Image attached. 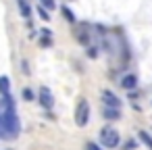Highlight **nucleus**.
I'll return each mask as SVG.
<instances>
[{"instance_id": "obj_1", "label": "nucleus", "mask_w": 152, "mask_h": 150, "mask_svg": "<svg viewBox=\"0 0 152 150\" xmlns=\"http://www.w3.org/2000/svg\"><path fill=\"white\" fill-rule=\"evenodd\" d=\"M100 142L106 148H117L119 142H121V135H119V131L115 127H102L100 129Z\"/></svg>"}, {"instance_id": "obj_2", "label": "nucleus", "mask_w": 152, "mask_h": 150, "mask_svg": "<svg viewBox=\"0 0 152 150\" xmlns=\"http://www.w3.org/2000/svg\"><path fill=\"white\" fill-rule=\"evenodd\" d=\"M88 121H90V104H88V100H79L77 108H75V123L79 127H86Z\"/></svg>"}, {"instance_id": "obj_3", "label": "nucleus", "mask_w": 152, "mask_h": 150, "mask_svg": "<svg viewBox=\"0 0 152 150\" xmlns=\"http://www.w3.org/2000/svg\"><path fill=\"white\" fill-rule=\"evenodd\" d=\"M102 102L108 108H121V100L110 92V90H102Z\"/></svg>"}, {"instance_id": "obj_4", "label": "nucleus", "mask_w": 152, "mask_h": 150, "mask_svg": "<svg viewBox=\"0 0 152 150\" xmlns=\"http://www.w3.org/2000/svg\"><path fill=\"white\" fill-rule=\"evenodd\" d=\"M40 104L44 106V108H52V104H54V98H52V92L44 86V88H40Z\"/></svg>"}, {"instance_id": "obj_5", "label": "nucleus", "mask_w": 152, "mask_h": 150, "mask_svg": "<svg viewBox=\"0 0 152 150\" xmlns=\"http://www.w3.org/2000/svg\"><path fill=\"white\" fill-rule=\"evenodd\" d=\"M121 86H123L125 90H133V88L137 86V77H135L133 73H129V75H125V77L121 79Z\"/></svg>"}, {"instance_id": "obj_6", "label": "nucleus", "mask_w": 152, "mask_h": 150, "mask_svg": "<svg viewBox=\"0 0 152 150\" xmlns=\"http://www.w3.org/2000/svg\"><path fill=\"white\" fill-rule=\"evenodd\" d=\"M9 90H11V81H9V77H7V75H4V77H0V94H2V96H11Z\"/></svg>"}, {"instance_id": "obj_7", "label": "nucleus", "mask_w": 152, "mask_h": 150, "mask_svg": "<svg viewBox=\"0 0 152 150\" xmlns=\"http://www.w3.org/2000/svg\"><path fill=\"white\" fill-rule=\"evenodd\" d=\"M104 117H106L108 121H115V119L121 117V110H119V108H108V106H104Z\"/></svg>"}, {"instance_id": "obj_8", "label": "nucleus", "mask_w": 152, "mask_h": 150, "mask_svg": "<svg viewBox=\"0 0 152 150\" xmlns=\"http://www.w3.org/2000/svg\"><path fill=\"white\" fill-rule=\"evenodd\" d=\"M17 4H19V9H21V15H23L25 19H29V17H31V9H29V4H27V0H17Z\"/></svg>"}, {"instance_id": "obj_9", "label": "nucleus", "mask_w": 152, "mask_h": 150, "mask_svg": "<svg viewBox=\"0 0 152 150\" xmlns=\"http://www.w3.org/2000/svg\"><path fill=\"white\" fill-rule=\"evenodd\" d=\"M137 135H140V140H142V142H144V144L152 150V138L148 135V131H137Z\"/></svg>"}, {"instance_id": "obj_10", "label": "nucleus", "mask_w": 152, "mask_h": 150, "mask_svg": "<svg viewBox=\"0 0 152 150\" xmlns=\"http://www.w3.org/2000/svg\"><path fill=\"white\" fill-rule=\"evenodd\" d=\"M63 15H65V19H67L69 23L75 21V15H73V11H69V7H63Z\"/></svg>"}, {"instance_id": "obj_11", "label": "nucleus", "mask_w": 152, "mask_h": 150, "mask_svg": "<svg viewBox=\"0 0 152 150\" xmlns=\"http://www.w3.org/2000/svg\"><path fill=\"white\" fill-rule=\"evenodd\" d=\"M40 7H44V9H50V11H54V0H40Z\"/></svg>"}, {"instance_id": "obj_12", "label": "nucleus", "mask_w": 152, "mask_h": 150, "mask_svg": "<svg viewBox=\"0 0 152 150\" xmlns=\"http://www.w3.org/2000/svg\"><path fill=\"white\" fill-rule=\"evenodd\" d=\"M38 13H40V17H42L44 21H50V17H48V11H46L44 7H38Z\"/></svg>"}, {"instance_id": "obj_13", "label": "nucleus", "mask_w": 152, "mask_h": 150, "mask_svg": "<svg viewBox=\"0 0 152 150\" xmlns=\"http://www.w3.org/2000/svg\"><path fill=\"white\" fill-rule=\"evenodd\" d=\"M86 150H102V146H98V144H94V142H88V144H86Z\"/></svg>"}, {"instance_id": "obj_14", "label": "nucleus", "mask_w": 152, "mask_h": 150, "mask_svg": "<svg viewBox=\"0 0 152 150\" xmlns=\"http://www.w3.org/2000/svg\"><path fill=\"white\" fill-rule=\"evenodd\" d=\"M23 98H25V100H34V94H31V90H23Z\"/></svg>"}]
</instances>
